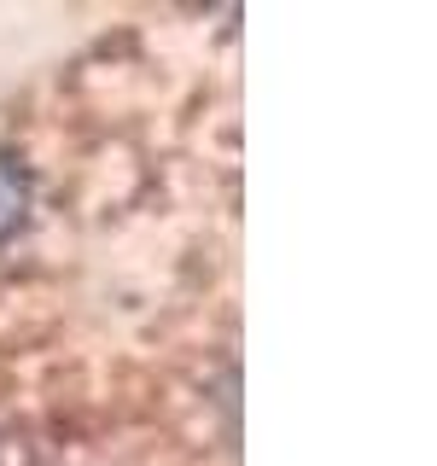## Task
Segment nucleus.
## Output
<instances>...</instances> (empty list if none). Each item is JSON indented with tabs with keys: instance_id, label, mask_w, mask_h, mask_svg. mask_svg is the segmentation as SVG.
I'll list each match as a JSON object with an SVG mask.
<instances>
[{
	"instance_id": "1",
	"label": "nucleus",
	"mask_w": 437,
	"mask_h": 466,
	"mask_svg": "<svg viewBox=\"0 0 437 466\" xmlns=\"http://www.w3.org/2000/svg\"><path fill=\"white\" fill-rule=\"evenodd\" d=\"M29 216V175L18 169V157H0V239Z\"/></svg>"
}]
</instances>
